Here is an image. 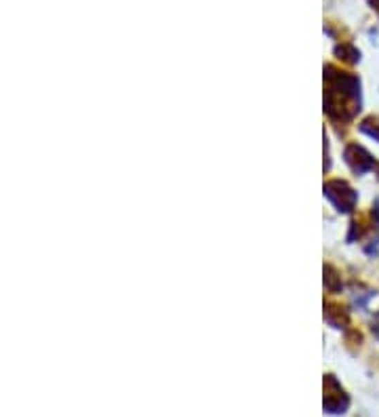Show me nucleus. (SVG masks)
Wrapping results in <instances>:
<instances>
[{
    "mask_svg": "<svg viewBox=\"0 0 379 417\" xmlns=\"http://www.w3.org/2000/svg\"><path fill=\"white\" fill-rule=\"evenodd\" d=\"M375 7H377V9H379V0H375Z\"/></svg>",
    "mask_w": 379,
    "mask_h": 417,
    "instance_id": "1",
    "label": "nucleus"
}]
</instances>
